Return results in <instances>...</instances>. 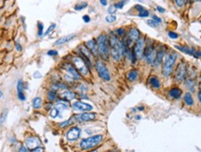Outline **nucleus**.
<instances>
[{"mask_svg":"<svg viewBox=\"0 0 201 152\" xmlns=\"http://www.w3.org/2000/svg\"><path fill=\"white\" fill-rule=\"evenodd\" d=\"M117 9L116 7V6L115 5H113V6H110L109 7V9H108V12L110 13V14H113V13H115L116 12V10Z\"/></svg>","mask_w":201,"mask_h":152,"instance_id":"79ce46f5","label":"nucleus"},{"mask_svg":"<svg viewBox=\"0 0 201 152\" xmlns=\"http://www.w3.org/2000/svg\"><path fill=\"white\" fill-rule=\"evenodd\" d=\"M168 95L173 99H179L182 95V90L179 89V88H173L168 92Z\"/></svg>","mask_w":201,"mask_h":152,"instance_id":"aec40b11","label":"nucleus"},{"mask_svg":"<svg viewBox=\"0 0 201 152\" xmlns=\"http://www.w3.org/2000/svg\"><path fill=\"white\" fill-rule=\"evenodd\" d=\"M83 21L85 22H90V17L88 15H84L83 16Z\"/></svg>","mask_w":201,"mask_h":152,"instance_id":"a18cd8bd","label":"nucleus"},{"mask_svg":"<svg viewBox=\"0 0 201 152\" xmlns=\"http://www.w3.org/2000/svg\"><path fill=\"white\" fill-rule=\"evenodd\" d=\"M80 132H81V131H80L79 128L73 127V128H71V129L68 131V133L66 134V137H67V139L69 141H75V140H76L79 137Z\"/></svg>","mask_w":201,"mask_h":152,"instance_id":"4468645a","label":"nucleus"},{"mask_svg":"<svg viewBox=\"0 0 201 152\" xmlns=\"http://www.w3.org/2000/svg\"><path fill=\"white\" fill-rule=\"evenodd\" d=\"M58 54V51H47V55H50V56H53V55H57Z\"/></svg>","mask_w":201,"mask_h":152,"instance_id":"49530a36","label":"nucleus"},{"mask_svg":"<svg viewBox=\"0 0 201 152\" xmlns=\"http://www.w3.org/2000/svg\"><path fill=\"white\" fill-rule=\"evenodd\" d=\"M109 47L111 56L113 57L115 61H119L122 57V54L125 52V44L124 42L121 43L117 37L114 35H111L109 37Z\"/></svg>","mask_w":201,"mask_h":152,"instance_id":"f257e3e1","label":"nucleus"},{"mask_svg":"<svg viewBox=\"0 0 201 152\" xmlns=\"http://www.w3.org/2000/svg\"><path fill=\"white\" fill-rule=\"evenodd\" d=\"M149 83L155 89H159L160 88V80L156 77H151L149 78Z\"/></svg>","mask_w":201,"mask_h":152,"instance_id":"4be33fe9","label":"nucleus"},{"mask_svg":"<svg viewBox=\"0 0 201 152\" xmlns=\"http://www.w3.org/2000/svg\"><path fill=\"white\" fill-rule=\"evenodd\" d=\"M156 52H157V51L154 48V49H153V51L149 54H147L145 56V60H146L147 63H153V62H154L156 56Z\"/></svg>","mask_w":201,"mask_h":152,"instance_id":"412c9836","label":"nucleus"},{"mask_svg":"<svg viewBox=\"0 0 201 152\" xmlns=\"http://www.w3.org/2000/svg\"><path fill=\"white\" fill-rule=\"evenodd\" d=\"M32 151H34V152H35V151H43V148H38V147H37V148H34V149L32 150Z\"/></svg>","mask_w":201,"mask_h":152,"instance_id":"864d4df0","label":"nucleus"},{"mask_svg":"<svg viewBox=\"0 0 201 152\" xmlns=\"http://www.w3.org/2000/svg\"><path fill=\"white\" fill-rule=\"evenodd\" d=\"M55 27H56V25H55V23H52V25H50V26L49 27V29H47V30L46 31V33H45V36H47V35H49V34L50 33V32H51V31H52V30H53V29H54Z\"/></svg>","mask_w":201,"mask_h":152,"instance_id":"ea45409f","label":"nucleus"},{"mask_svg":"<svg viewBox=\"0 0 201 152\" xmlns=\"http://www.w3.org/2000/svg\"><path fill=\"white\" fill-rule=\"evenodd\" d=\"M56 98V93L54 92H49V95H47V99H49V101H53L54 99Z\"/></svg>","mask_w":201,"mask_h":152,"instance_id":"4c0bfd02","label":"nucleus"},{"mask_svg":"<svg viewBox=\"0 0 201 152\" xmlns=\"http://www.w3.org/2000/svg\"><path fill=\"white\" fill-rule=\"evenodd\" d=\"M59 114H60V113H59V111H58L57 109H56L55 107H53V109L50 111V117H51V118H57V117L59 116Z\"/></svg>","mask_w":201,"mask_h":152,"instance_id":"f704fd0d","label":"nucleus"},{"mask_svg":"<svg viewBox=\"0 0 201 152\" xmlns=\"http://www.w3.org/2000/svg\"><path fill=\"white\" fill-rule=\"evenodd\" d=\"M176 49H178V50H180V51H183V52H185V53H188V54H195V51L194 50H191V49H189V48H186V47H180V46H176Z\"/></svg>","mask_w":201,"mask_h":152,"instance_id":"cd10ccee","label":"nucleus"},{"mask_svg":"<svg viewBox=\"0 0 201 152\" xmlns=\"http://www.w3.org/2000/svg\"><path fill=\"white\" fill-rule=\"evenodd\" d=\"M183 99H184V103H185L187 106H192L193 104H194V100H193V97H192L191 93H189V92L185 93Z\"/></svg>","mask_w":201,"mask_h":152,"instance_id":"a878e982","label":"nucleus"},{"mask_svg":"<svg viewBox=\"0 0 201 152\" xmlns=\"http://www.w3.org/2000/svg\"><path fill=\"white\" fill-rule=\"evenodd\" d=\"M127 2H128L127 0H123V1H120V2L116 3L115 6H116V9H123V7L125 6V4H126Z\"/></svg>","mask_w":201,"mask_h":152,"instance_id":"c9c22d12","label":"nucleus"},{"mask_svg":"<svg viewBox=\"0 0 201 152\" xmlns=\"http://www.w3.org/2000/svg\"><path fill=\"white\" fill-rule=\"evenodd\" d=\"M16 49H17V51H21L22 50V46L19 43H16Z\"/></svg>","mask_w":201,"mask_h":152,"instance_id":"3c124183","label":"nucleus"},{"mask_svg":"<svg viewBox=\"0 0 201 152\" xmlns=\"http://www.w3.org/2000/svg\"><path fill=\"white\" fill-rule=\"evenodd\" d=\"M79 50H80V51H81V53L83 54L84 57L87 59L88 63H90V66H91L92 63H93V60H94V58H93V57H94L93 53H92L90 50H88L86 46H83V45L79 47Z\"/></svg>","mask_w":201,"mask_h":152,"instance_id":"f8f14e48","label":"nucleus"},{"mask_svg":"<svg viewBox=\"0 0 201 152\" xmlns=\"http://www.w3.org/2000/svg\"><path fill=\"white\" fill-rule=\"evenodd\" d=\"M140 38V31L137 28H131L128 34V45L131 46L133 42Z\"/></svg>","mask_w":201,"mask_h":152,"instance_id":"9d476101","label":"nucleus"},{"mask_svg":"<svg viewBox=\"0 0 201 152\" xmlns=\"http://www.w3.org/2000/svg\"><path fill=\"white\" fill-rule=\"evenodd\" d=\"M50 107H51V105H50V103L49 105H47V107H46V109H47V110H49V109H50Z\"/></svg>","mask_w":201,"mask_h":152,"instance_id":"13d9d810","label":"nucleus"},{"mask_svg":"<svg viewBox=\"0 0 201 152\" xmlns=\"http://www.w3.org/2000/svg\"><path fill=\"white\" fill-rule=\"evenodd\" d=\"M168 37H170L171 38H172V39H176V38L179 37V35L174 33V32H168Z\"/></svg>","mask_w":201,"mask_h":152,"instance_id":"a19ab883","label":"nucleus"},{"mask_svg":"<svg viewBox=\"0 0 201 152\" xmlns=\"http://www.w3.org/2000/svg\"><path fill=\"white\" fill-rule=\"evenodd\" d=\"M105 20H106L107 22L112 23V22H115L116 21V17L115 15H113V14H110L109 16H107V17L105 18Z\"/></svg>","mask_w":201,"mask_h":152,"instance_id":"2f4dec72","label":"nucleus"},{"mask_svg":"<svg viewBox=\"0 0 201 152\" xmlns=\"http://www.w3.org/2000/svg\"><path fill=\"white\" fill-rule=\"evenodd\" d=\"M7 110L6 109L3 113H2V115H1V118H0V125L1 124H3L4 123V121H6V118H7Z\"/></svg>","mask_w":201,"mask_h":152,"instance_id":"72a5a7b5","label":"nucleus"},{"mask_svg":"<svg viewBox=\"0 0 201 152\" xmlns=\"http://www.w3.org/2000/svg\"><path fill=\"white\" fill-rule=\"evenodd\" d=\"M37 27H38V36L42 37L43 36V31H44V25L41 22H37Z\"/></svg>","mask_w":201,"mask_h":152,"instance_id":"c756f323","label":"nucleus"},{"mask_svg":"<svg viewBox=\"0 0 201 152\" xmlns=\"http://www.w3.org/2000/svg\"><path fill=\"white\" fill-rule=\"evenodd\" d=\"M42 107V100L41 98L36 97L33 100V107L36 109H39L40 107Z\"/></svg>","mask_w":201,"mask_h":152,"instance_id":"bb28decb","label":"nucleus"},{"mask_svg":"<svg viewBox=\"0 0 201 152\" xmlns=\"http://www.w3.org/2000/svg\"><path fill=\"white\" fill-rule=\"evenodd\" d=\"M97 46L100 55L102 57V59L107 60L109 57V41L108 38L105 35H101L97 38Z\"/></svg>","mask_w":201,"mask_h":152,"instance_id":"7ed1b4c3","label":"nucleus"},{"mask_svg":"<svg viewBox=\"0 0 201 152\" xmlns=\"http://www.w3.org/2000/svg\"><path fill=\"white\" fill-rule=\"evenodd\" d=\"M144 38L141 37L136 41V45L134 47V55L137 59H142L144 56Z\"/></svg>","mask_w":201,"mask_h":152,"instance_id":"6e6552de","label":"nucleus"},{"mask_svg":"<svg viewBox=\"0 0 201 152\" xmlns=\"http://www.w3.org/2000/svg\"><path fill=\"white\" fill-rule=\"evenodd\" d=\"M54 107L57 109L58 111H59V113L60 112H62L63 110H65V109H67L68 107H69V106H68V104L67 103H63V102H59V103H57L56 105L54 106Z\"/></svg>","mask_w":201,"mask_h":152,"instance_id":"b1692460","label":"nucleus"},{"mask_svg":"<svg viewBox=\"0 0 201 152\" xmlns=\"http://www.w3.org/2000/svg\"><path fill=\"white\" fill-rule=\"evenodd\" d=\"M100 3L102 5V6H107V0H100Z\"/></svg>","mask_w":201,"mask_h":152,"instance_id":"8fccbe9b","label":"nucleus"},{"mask_svg":"<svg viewBox=\"0 0 201 152\" xmlns=\"http://www.w3.org/2000/svg\"><path fill=\"white\" fill-rule=\"evenodd\" d=\"M102 141V135L101 134L94 135V136L83 139L80 142V147L83 149H90L96 146H98Z\"/></svg>","mask_w":201,"mask_h":152,"instance_id":"20e7f679","label":"nucleus"},{"mask_svg":"<svg viewBox=\"0 0 201 152\" xmlns=\"http://www.w3.org/2000/svg\"><path fill=\"white\" fill-rule=\"evenodd\" d=\"M165 51H165L164 47H162L159 51H157L156 58H155L154 62H153V65H154V66H158L160 63H161V62L163 61L164 56H165Z\"/></svg>","mask_w":201,"mask_h":152,"instance_id":"2eb2a0df","label":"nucleus"},{"mask_svg":"<svg viewBox=\"0 0 201 152\" xmlns=\"http://www.w3.org/2000/svg\"><path fill=\"white\" fill-rule=\"evenodd\" d=\"M61 95H62V97L63 99H65V100H67V101H71V100L75 99V97H76L75 93H74V92H70V91H65V92H62Z\"/></svg>","mask_w":201,"mask_h":152,"instance_id":"5701e85b","label":"nucleus"},{"mask_svg":"<svg viewBox=\"0 0 201 152\" xmlns=\"http://www.w3.org/2000/svg\"><path fill=\"white\" fill-rule=\"evenodd\" d=\"M73 108L76 111H80V112H86V111H90L92 110V107L90 105H88L87 103H83L81 101H78L73 104Z\"/></svg>","mask_w":201,"mask_h":152,"instance_id":"9b49d317","label":"nucleus"},{"mask_svg":"<svg viewBox=\"0 0 201 152\" xmlns=\"http://www.w3.org/2000/svg\"><path fill=\"white\" fill-rule=\"evenodd\" d=\"M153 20H154L155 22H156L157 23H160V22H162V20H161V19H160L159 17H157V16H156V15H154V16H153Z\"/></svg>","mask_w":201,"mask_h":152,"instance_id":"c03bdc74","label":"nucleus"},{"mask_svg":"<svg viewBox=\"0 0 201 152\" xmlns=\"http://www.w3.org/2000/svg\"><path fill=\"white\" fill-rule=\"evenodd\" d=\"M72 62H73L74 66H76V68L77 69V71L79 72L80 74L83 75V76H88V73H90V71H88V68L86 65L85 61L81 58V57H78V56H74L73 58H72Z\"/></svg>","mask_w":201,"mask_h":152,"instance_id":"39448f33","label":"nucleus"},{"mask_svg":"<svg viewBox=\"0 0 201 152\" xmlns=\"http://www.w3.org/2000/svg\"><path fill=\"white\" fill-rule=\"evenodd\" d=\"M76 37V35H68V36H64V37H62L61 38H59L58 40H56V42L54 43L55 46H60V45H62V44H65L69 41H71L72 39Z\"/></svg>","mask_w":201,"mask_h":152,"instance_id":"a211bd4d","label":"nucleus"},{"mask_svg":"<svg viewBox=\"0 0 201 152\" xmlns=\"http://www.w3.org/2000/svg\"><path fill=\"white\" fill-rule=\"evenodd\" d=\"M186 87H187V89H189L191 92H194L195 91V89H194V87H195V81L193 80V79H187V81H186Z\"/></svg>","mask_w":201,"mask_h":152,"instance_id":"c85d7f7f","label":"nucleus"},{"mask_svg":"<svg viewBox=\"0 0 201 152\" xmlns=\"http://www.w3.org/2000/svg\"><path fill=\"white\" fill-rule=\"evenodd\" d=\"M186 0H175V4L178 7H182L184 4H185Z\"/></svg>","mask_w":201,"mask_h":152,"instance_id":"58836bf2","label":"nucleus"},{"mask_svg":"<svg viewBox=\"0 0 201 152\" xmlns=\"http://www.w3.org/2000/svg\"><path fill=\"white\" fill-rule=\"evenodd\" d=\"M198 99H199V101H200V103H201V90H200V92H199V93H198Z\"/></svg>","mask_w":201,"mask_h":152,"instance_id":"4d7b16f0","label":"nucleus"},{"mask_svg":"<svg viewBox=\"0 0 201 152\" xmlns=\"http://www.w3.org/2000/svg\"><path fill=\"white\" fill-rule=\"evenodd\" d=\"M177 58V54L175 52H168L163 58V66H162V73L165 77L171 76L173 70V66L175 65Z\"/></svg>","mask_w":201,"mask_h":152,"instance_id":"f03ea898","label":"nucleus"},{"mask_svg":"<svg viewBox=\"0 0 201 152\" xmlns=\"http://www.w3.org/2000/svg\"><path fill=\"white\" fill-rule=\"evenodd\" d=\"M138 71L137 70H131V71H130L128 73V80L130 81H134V80H136L137 79V77H138Z\"/></svg>","mask_w":201,"mask_h":152,"instance_id":"393cba45","label":"nucleus"},{"mask_svg":"<svg viewBox=\"0 0 201 152\" xmlns=\"http://www.w3.org/2000/svg\"><path fill=\"white\" fill-rule=\"evenodd\" d=\"M135 9L137 10L138 11H142V10H145L144 7H142V6H141V5H136L135 6Z\"/></svg>","mask_w":201,"mask_h":152,"instance_id":"de8ad7c7","label":"nucleus"},{"mask_svg":"<svg viewBox=\"0 0 201 152\" xmlns=\"http://www.w3.org/2000/svg\"><path fill=\"white\" fill-rule=\"evenodd\" d=\"M186 76V63L184 62L180 63L175 71V79L176 81L182 82Z\"/></svg>","mask_w":201,"mask_h":152,"instance_id":"0eeeda50","label":"nucleus"},{"mask_svg":"<svg viewBox=\"0 0 201 152\" xmlns=\"http://www.w3.org/2000/svg\"><path fill=\"white\" fill-rule=\"evenodd\" d=\"M156 10H157L160 13L165 12V9H163V7H160V6H157V7H156Z\"/></svg>","mask_w":201,"mask_h":152,"instance_id":"09e8293b","label":"nucleus"},{"mask_svg":"<svg viewBox=\"0 0 201 152\" xmlns=\"http://www.w3.org/2000/svg\"><path fill=\"white\" fill-rule=\"evenodd\" d=\"M195 54H196L197 56H198V57H200V58H201V51H197V52H195Z\"/></svg>","mask_w":201,"mask_h":152,"instance_id":"6e6d98bb","label":"nucleus"},{"mask_svg":"<svg viewBox=\"0 0 201 152\" xmlns=\"http://www.w3.org/2000/svg\"><path fill=\"white\" fill-rule=\"evenodd\" d=\"M86 47L93 53L94 56H98V53H99L98 46H97V42H96L94 39H91V40L88 41L86 43Z\"/></svg>","mask_w":201,"mask_h":152,"instance_id":"f3484780","label":"nucleus"},{"mask_svg":"<svg viewBox=\"0 0 201 152\" xmlns=\"http://www.w3.org/2000/svg\"><path fill=\"white\" fill-rule=\"evenodd\" d=\"M146 23L149 25V26H151V27H153V28H156V26H157V22H155L154 20H147L146 21Z\"/></svg>","mask_w":201,"mask_h":152,"instance_id":"473e14b6","label":"nucleus"},{"mask_svg":"<svg viewBox=\"0 0 201 152\" xmlns=\"http://www.w3.org/2000/svg\"><path fill=\"white\" fill-rule=\"evenodd\" d=\"M19 151H28V148H25V147H21Z\"/></svg>","mask_w":201,"mask_h":152,"instance_id":"5fc2aeb1","label":"nucleus"},{"mask_svg":"<svg viewBox=\"0 0 201 152\" xmlns=\"http://www.w3.org/2000/svg\"><path fill=\"white\" fill-rule=\"evenodd\" d=\"M34 77H41V74H40L39 72H36L34 74Z\"/></svg>","mask_w":201,"mask_h":152,"instance_id":"603ef678","label":"nucleus"},{"mask_svg":"<svg viewBox=\"0 0 201 152\" xmlns=\"http://www.w3.org/2000/svg\"><path fill=\"white\" fill-rule=\"evenodd\" d=\"M64 69H65L68 73H69V75L73 77V78H75V79H80V75H79V73L76 70V68L73 66H71V65H69V63H65L64 65Z\"/></svg>","mask_w":201,"mask_h":152,"instance_id":"dca6fc26","label":"nucleus"},{"mask_svg":"<svg viewBox=\"0 0 201 152\" xmlns=\"http://www.w3.org/2000/svg\"><path fill=\"white\" fill-rule=\"evenodd\" d=\"M88 6V3L84 2V3H80V4H77L76 7H75V10H82L83 9H85V7H87Z\"/></svg>","mask_w":201,"mask_h":152,"instance_id":"7c9ffc66","label":"nucleus"},{"mask_svg":"<svg viewBox=\"0 0 201 152\" xmlns=\"http://www.w3.org/2000/svg\"><path fill=\"white\" fill-rule=\"evenodd\" d=\"M96 69H97V71H98L99 76L102 79H104V80H106V81H109L111 79L109 70L107 69L105 65H104L102 61H97V62H96Z\"/></svg>","mask_w":201,"mask_h":152,"instance_id":"423d86ee","label":"nucleus"},{"mask_svg":"<svg viewBox=\"0 0 201 152\" xmlns=\"http://www.w3.org/2000/svg\"><path fill=\"white\" fill-rule=\"evenodd\" d=\"M25 144H26L27 148H29L31 150H33L34 148H37V147H39L40 145H41V141H40L36 136H31V137L26 139Z\"/></svg>","mask_w":201,"mask_h":152,"instance_id":"ddd939ff","label":"nucleus"},{"mask_svg":"<svg viewBox=\"0 0 201 152\" xmlns=\"http://www.w3.org/2000/svg\"><path fill=\"white\" fill-rule=\"evenodd\" d=\"M116 33H117L119 36H124V35H125V33H126V31H125V29H124V28H119V29H117Z\"/></svg>","mask_w":201,"mask_h":152,"instance_id":"37998d69","label":"nucleus"},{"mask_svg":"<svg viewBox=\"0 0 201 152\" xmlns=\"http://www.w3.org/2000/svg\"><path fill=\"white\" fill-rule=\"evenodd\" d=\"M74 119V121H94L96 118V114L95 113H82L79 115H76L72 117Z\"/></svg>","mask_w":201,"mask_h":152,"instance_id":"1a4fd4ad","label":"nucleus"},{"mask_svg":"<svg viewBox=\"0 0 201 152\" xmlns=\"http://www.w3.org/2000/svg\"><path fill=\"white\" fill-rule=\"evenodd\" d=\"M2 95H3V93H2L1 91H0V97H2Z\"/></svg>","mask_w":201,"mask_h":152,"instance_id":"bf43d9fd","label":"nucleus"},{"mask_svg":"<svg viewBox=\"0 0 201 152\" xmlns=\"http://www.w3.org/2000/svg\"><path fill=\"white\" fill-rule=\"evenodd\" d=\"M139 16L140 17H148L149 16V11L146 10H143L142 11H139Z\"/></svg>","mask_w":201,"mask_h":152,"instance_id":"e433bc0d","label":"nucleus"},{"mask_svg":"<svg viewBox=\"0 0 201 152\" xmlns=\"http://www.w3.org/2000/svg\"><path fill=\"white\" fill-rule=\"evenodd\" d=\"M23 89H24V88H23V82L20 79V80L18 81V83H17V92H18V97L22 101L25 100L24 93H23Z\"/></svg>","mask_w":201,"mask_h":152,"instance_id":"6ab92c4d","label":"nucleus"}]
</instances>
